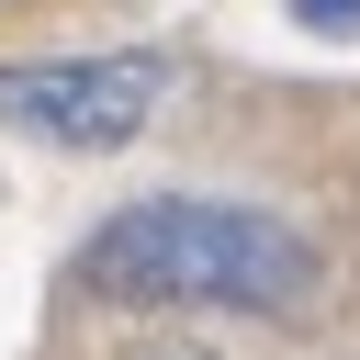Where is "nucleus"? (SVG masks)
Instances as JSON below:
<instances>
[{"label": "nucleus", "instance_id": "nucleus-1", "mask_svg": "<svg viewBox=\"0 0 360 360\" xmlns=\"http://www.w3.org/2000/svg\"><path fill=\"white\" fill-rule=\"evenodd\" d=\"M90 281L124 292V304H225V315H281L304 304L315 259L281 214L259 202H202V191H158V202H124L101 236H90Z\"/></svg>", "mask_w": 360, "mask_h": 360}, {"label": "nucleus", "instance_id": "nucleus-2", "mask_svg": "<svg viewBox=\"0 0 360 360\" xmlns=\"http://www.w3.org/2000/svg\"><path fill=\"white\" fill-rule=\"evenodd\" d=\"M158 90H169L158 56H34V68H0V101H11L45 146H79V158L124 146V135L158 112Z\"/></svg>", "mask_w": 360, "mask_h": 360}, {"label": "nucleus", "instance_id": "nucleus-3", "mask_svg": "<svg viewBox=\"0 0 360 360\" xmlns=\"http://www.w3.org/2000/svg\"><path fill=\"white\" fill-rule=\"evenodd\" d=\"M292 22L326 34V45H349V34H360V0H292Z\"/></svg>", "mask_w": 360, "mask_h": 360}, {"label": "nucleus", "instance_id": "nucleus-4", "mask_svg": "<svg viewBox=\"0 0 360 360\" xmlns=\"http://www.w3.org/2000/svg\"><path fill=\"white\" fill-rule=\"evenodd\" d=\"M135 360H214V349H180V338H169V349H135Z\"/></svg>", "mask_w": 360, "mask_h": 360}]
</instances>
